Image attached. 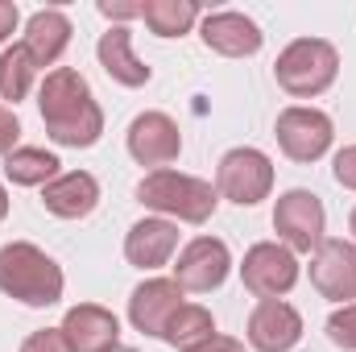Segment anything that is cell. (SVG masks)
I'll use <instances>...</instances> for the list:
<instances>
[{"label":"cell","mask_w":356,"mask_h":352,"mask_svg":"<svg viewBox=\"0 0 356 352\" xmlns=\"http://www.w3.org/2000/svg\"><path fill=\"white\" fill-rule=\"evenodd\" d=\"M327 340L344 352H356V303L336 307V311L327 315Z\"/></svg>","instance_id":"24"},{"label":"cell","mask_w":356,"mask_h":352,"mask_svg":"<svg viewBox=\"0 0 356 352\" xmlns=\"http://www.w3.org/2000/svg\"><path fill=\"white\" fill-rule=\"evenodd\" d=\"M178 307H182V286L175 278H145L129 298V323L137 332L162 340V332H166V323Z\"/></svg>","instance_id":"14"},{"label":"cell","mask_w":356,"mask_h":352,"mask_svg":"<svg viewBox=\"0 0 356 352\" xmlns=\"http://www.w3.org/2000/svg\"><path fill=\"white\" fill-rule=\"evenodd\" d=\"M17 141H21V120H17L13 108L0 104V158H8L17 150Z\"/></svg>","instance_id":"27"},{"label":"cell","mask_w":356,"mask_h":352,"mask_svg":"<svg viewBox=\"0 0 356 352\" xmlns=\"http://www.w3.org/2000/svg\"><path fill=\"white\" fill-rule=\"evenodd\" d=\"M178 253V224L162 216H145L124 237V262L137 269H162Z\"/></svg>","instance_id":"16"},{"label":"cell","mask_w":356,"mask_h":352,"mask_svg":"<svg viewBox=\"0 0 356 352\" xmlns=\"http://www.w3.org/2000/svg\"><path fill=\"white\" fill-rule=\"evenodd\" d=\"M348 228H353V245H356V207H353V216H348Z\"/></svg>","instance_id":"32"},{"label":"cell","mask_w":356,"mask_h":352,"mask_svg":"<svg viewBox=\"0 0 356 352\" xmlns=\"http://www.w3.org/2000/svg\"><path fill=\"white\" fill-rule=\"evenodd\" d=\"M42 203L58 220H83L99 207V182L88 170H67L42 186Z\"/></svg>","instance_id":"19"},{"label":"cell","mask_w":356,"mask_h":352,"mask_svg":"<svg viewBox=\"0 0 356 352\" xmlns=\"http://www.w3.org/2000/svg\"><path fill=\"white\" fill-rule=\"evenodd\" d=\"M216 191H220V199H232L236 207H253V203L269 199V191H273L269 154L253 150V145L228 150L216 166Z\"/></svg>","instance_id":"6"},{"label":"cell","mask_w":356,"mask_h":352,"mask_svg":"<svg viewBox=\"0 0 356 352\" xmlns=\"http://www.w3.org/2000/svg\"><path fill=\"white\" fill-rule=\"evenodd\" d=\"M273 232L277 241L298 257V253H315L323 245V232H327V211H323V199L307 186H290L277 195L273 203Z\"/></svg>","instance_id":"5"},{"label":"cell","mask_w":356,"mask_h":352,"mask_svg":"<svg viewBox=\"0 0 356 352\" xmlns=\"http://www.w3.org/2000/svg\"><path fill=\"white\" fill-rule=\"evenodd\" d=\"M124 145H129V158L137 166L166 170L182 154V133H178L175 116H166V112H141V116H133V125L124 133Z\"/></svg>","instance_id":"10"},{"label":"cell","mask_w":356,"mask_h":352,"mask_svg":"<svg viewBox=\"0 0 356 352\" xmlns=\"http://www.w3.org/2000/svg\"><path fill=\"white\" fill-rule=\"evenodd\" d=\"M211 336H216V315L207 307H199V303H182L175 315H170L166 332H162V340L178 352H195L203 340H211Z\"/></svg>","instance_id":"22"},{"label":"cell","mask_w":356,"mask_h":352,"mask_svg":"<svg viewBox=\"0 0 356 352\" xmlns=\"http://www.w3.org/2000/svg\"><path fill=\"white\" fill-rule=\"evenodd\" d=\"M273 137L282 145V154L290 162H319L332 141H336V125L327 112L319 108H307V104H290L277 112V125H273Z\"/></svg>","instance_id":"7"},{"label":"cell","mask_w":356,"mask_h":352,"mask_svg":"<svg viewBox=\"0 0 356 352\" xmlns=\"http://www.w3.org/2000/svg\"><path fill=\"white\" fill-rule=\"evenodd\" d=\"M67 344L75 352H112L120 349V319L99 307V303H79L67 311V319L58 323Z\"/></svg>","instance_id":"15"},{"label":"cell","mask_w":356,"mask_h":352,"mask_svg":"<svg viewBox=\"0 0 356 352\" xmlns=\"http://www.w3.org/2000/svg\"><path fill=\"white\" fill-rule=\"evenodd\" d=\"M33 79H38V63L29 58V50L17 42V46H4L0 50V99L17 104L33 91Z\"/></svg>","instance_id":"23"},{"label":"cell","mask_w":356,"mask_h":352,"mask_svg":"<svg viewBox=\"0 0 356 352\" xmlns=\"http://www.w3.org/2000/svg\"><path fill=\"white\" fill-rule=\"evenodd\" d=\"M311 286L348 307L356 298V245L353 241H336V237H323V245L311 253Z\"/></svg>","instance_id":"11"},{"label":"cell","mask_w":356,"mask_h":352,"mask_svg":"<svg viewBox=\"0 0 356 352\" xmlns=\"http://www.w3.org/2000/svg\"><path fill=\"white\" fill-rule=\"evenodd\" d=\"M245 340L253 352H290L302 340V315L286 298H261L245 323Z\"/></svg>","instance_id":"12"},{"label":"cell","mask_w":356,"mask_h":352,"mask_svg":"<svg viewBox=\"0 0 356 352\" xmlns=\"http://www.w3.org/2000/svg\"><path fill=\"white\" fill-rule=\"evenodd\" d=\"M195 352H249V349H245V340H232V336H220L216 332L211 340H203Z\"/></svg>","instance_id":"30"},{"label":"cell","mask_w":356,"mask_h":352,"mask_svg":"<svg viewBox=\"0 0 356 352\" xmlns=\"http://www.w3.org/2000/svg\"><path fill=\"white\" fill-rule=\"evenodd\" d=\"M141 21L154 38H182L203 21L195 0H141Z\"/></svg>","instance_id":"20"},{"label":"cell","mask_w":356,"mask_h":352,"mask_svg":"<svg viewBox=\"0 0 356 352\" xmlns=\"http://www.w3.org/2000/svg\"><path fill=\"white\" fill-rule=\"evenodd\" d=\"M17 21H21V13H17V4L13 0H0V46L17 33Z\"/></svg>","instance_id":"29"},{"label":"cell","mask_w":356,"mask_h":352,"mask_svg":"<svg viewBox=\"0 0 356 352\" xmlns=\"http://www.w3.org/2000/svg\"><path fill=\"white\" fill-rule=\"evenodd\" d=\"M241 282L253 298H282L298 282V257L282 241H257L241 262Z\"/></svg>","instance_id":"8"},{"label":"cell","mask_w":356,"mask_h":352,"mask_svg":"<svg viewBox=\"0 0 356 352\" xmlns=\"http://www.w3.org/2000/svg\"><path fill=\"white\" fill-rule=\"evenodd\" d=\"M112 352H141V349H124V344H120V349H112Z\"/></svg>","instance_id":"33"},{"label":"cell","mask_w":356,"mask_h":352,"mask_svg":"<svg viewBox=\"0 0 356 352\" xmlns=\"http://www.w3.org/2000/svg\"><path fill=\"white\" fill-rule=\"evenodd\" d=\"M332 178H336L344 191H356V145H344V150L332 158Z\"/></svg>","instance_id":"26"},{"label":"cell","mask_w":356,"mask_h":352,"mask_svg":"<svg viewBox=\"0 0 356 352\" xmlns=\"http://www.w3.org/2000/svg\"><path fill=\"white\" fill-rule=\"evenodd\" d=\"M58 166L63 162L50 150H42V145H17L4 158V178L13 186H46V182H54V178L63 175Z\"/></svg>","instance_id":"21"},{"label":"cell","mask_w":356,"mask_h":352,"mask_svg":"<svg viewBox=\"0 0 356 352\" xmlns=\"http://www.w3.org/2000/svg\"><path fill=\"white\" fill-rule=\"evenodd\" d=\"M67 290L63 265L46 249L29 241H8L0 245V294L25 303V307H54Z\"/></svg>","instance_id":"2"},{"label":"cell","mask_w":356,"mask_h":352,"mask_svg":"<svg viewBox=\"0 0 356 352\" xmlns=\"http://www.w3.org/2000/svg\"><path fill=\"white\" fill-rule=\"evenodd\" d=\"M95 58H99L104 75H108L112 83H120V88H145L149 75H154V71L137 58V50H133V33H129L124 25H108V33H99V42H95Z\"/></svg>","instance_id":"17"},{"label":"cell","mask_w":356,"mask_h":352,"mask_svg":"<svg viewBox=\"0 0 356 352\" xmlns=\"http://www.w3.org/2000/svg\"><path fill=\"white\" fill-rule=\"evenodd\" d=\"M4 216H8V191L0 186V224H4Z\"/></svg>","instance_id":"31"},{"label":"cell","mask_w":356,"mask_h":352,"mask_svg":"<svg viewBox=\"0 0 356 352\" xmlns=\"http://www.w3.org/2000/svg\"><path fill=\"white\" fill-rule=\"evenodd\" d=\"M199 38L207 50L224 54V58H253L261 46H266V33L253 17L245 13H232V8H220V13H203L199 21Z\"/></svg>","instance_id":"13"},{"label":"cell","mask_w":356,"mask_h":352,"mask_svg":"<svg viewBox=\"0 0 356 352\" xmlns=\"http://www.w3.org/2000/svg\"><path fill=\"white\" fill-rule=\"evenodd\" d=\"M38 108H42L46 137L63 150H91L104 137V108L95 104L91 83L75 67L46 71L38 88Z\"/></svg>","instance_id":"1"},{"label":"cell","mask_w":356,"mask_h":352,"mask_svg":"<svg viewBox=\"0 0 356 352\" xmlns=\"http://www.w3.org/2000/svg\"><path fill=\"white\" fill-rule=\"evenodd\" d=\"M228 269H232V253L220 237H195L178 249L175 282L182 286V294H211L228 282Z\"/></svg>","instance_id":"9"},{"label":"cell","mask_w":356,"mask_h":352,"mask_svg":"<svg viewBox=\"0 0 356 352\" xmlns=\"http://www.w3.org/2000/svg\"><path fill=\"white\" fill-rule=\"evenodd\" d=\"M21 352H75V349L67 344L63 328H42V332H29L21 340Z\"/></svg>","instance_id":"25"},{"label":"cell","mask_w":356,"mask_h":352,"mask_svg":"<svg viewBox=\"0 0 356 352\" xmlns=\"http://www.w3.org/2000/svg\"><path fill=\"white\" fill-rule=\"evenodd\" d=\"M340 75V54L332 42L323 38H294L277 63H273V79L277 88L294 99H311V95H323V91L336 83Z\"/></svg>","instance_id":"4"},{"label":"cell","mask_w":356,"mask_h":352,"mask_svg":"<svg viewBox=\"0 0 356 352\" xmlns=\"http://www.w3.org/2000/svg\"><path fill=\"white\" fill-rule=\"evenodd\" d=\"M137 203L175 224H207L220 207V191L182 170H149L137 182Z\"/></svg>","instance_id":"3"},{"label":"cell","mask_w":356,"mask_h":352,"mask_svg":"<svg viewBox=\"0 0 356 352\" xmlns=\"http://www.w3.org/2000/svg\"><path fill=\"white\" fill-rule=\"evenodd\" d=\"M71 17L63 13V8H38L29 21H25V38H21V46L29 50V58L38 63V71L42 67H54L63 54H67V46H71Z\"/></svg>","instance_id":"18"},{"label":"cell","mask_w":356,"mask_h":352,"mask_svg":"<svg viewBox=\"0 0 356 352\" xmlns=\"http://www.w3.org/2000/svg\"><path fill=\"white\" fill-rule=\"evenodd\" d=\"M95 8H99V17H108L112 25H124V21H137V17H141V4H133V0H99Z\"/></svg>","instance_id":"28"}]
</instances>
